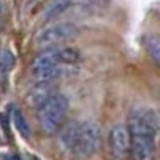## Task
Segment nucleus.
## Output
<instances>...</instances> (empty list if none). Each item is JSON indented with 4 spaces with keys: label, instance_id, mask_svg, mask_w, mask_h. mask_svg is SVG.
I'll list each match as a JSON object with an SVG mask.
<instances>
[{
    "label": "nucleus",
    "instance_id": "obj_9",
    "mask_svg": "<svg viewBox=\"0 0 160 160\" xmlns=\"http://www.w3.org/2000/svg\"><path fill=\"white\" fill-rule=\"evenodd\" d=\"M71 5H72V0H51L48 3V7L45 8V19L58 18L61 13L69 10Z\"/></svg>",
    "mask_w": 160,
    "mask_h": 160
},
{
    "label": "nucleus",
    "instance_id": "obj_7",
    "mask_svg": "<svg viewBox=\"0 0 160 160\" xmlns=\"http://www.w3.org/2000/svg\"><path fill=\"white\" fill-rule=\"evenodd\" d=\"M53 93H55V85L51 82H38L29 93V102L31 106L40 109L50 98L55 96Z\"/></svg>",
    "mask_w": 160,
    "mask_h": 160
},
{
    "label": "nucleus",
    "instance_id": "obj_15",
    "mask_svg": "<svg viewBox=\"0 0 160 160\" xmlns=\"http://www.w3.org/2000/svg\"><path fill=\"white\" fill-rule=\"evenodd\" d=\"M88 2H93V3H106V2H109V0H88Z\"/></svg>",
    "mask_w": 160,
    "mask_h": 160
},
{
    "label": "nucleus",
    "instance_id": "obj_13",
    "mask_svg": "<svg viewBox=\"0 0 160 160\" xmlns=\"http://www.w3.org/2000/svg\"><path fill=\"white\" fill-rule=\"evenodd\" d=\"M148 48L152 59L160 66V35H154L148 40Z\"/></svg>",
    "mask_w": 160,
    "mask_h": 160
},
{
    "label": "nucleus",
    "instance_id": "obj_1",
    "mask_svg": "<svg viewBox=\"0 0 160 160\" xmlns=\"http://www.w3.org/2000/svg\"><path fill=\"white\" fill-rule=\"evenodd\" d=\"M68 109H69V101L66 96L55 95L53 98H50L38 109V118H40V125H42L43 131L47 133L58 131L66 114H68Z\"/></svg>",
    "mask_w": 160,
    "mask_h": 160
},
{
    "label": "nucleus",
    "instance_id": "obj_11",
    "mask_svg": "<svg viewBox=\"0 0 160 160\" xmlns=\"http://www.w3.org/2000/svg\"><path fill=\"white\" fill-rule=\"evenodd\" d=\"M13 66H15V56L10 50H2L0 51V71L7 74Z\"/></svg>",
    "mask_w": 160,
    "mask_h": 160
},
{
    "label": "nucleus",
    "instance_id": "obj_12",
    "mask_svg": "<svg viewBox=\"0 0 160 160\" xmlns=\"http://www.w3.org/2000/svg\"><path fill=\"white\" fill-rule=\"evenodd\" d=\"M59 59L64 64H74L80 59V53L75 48H61L59 50Z\"/></svg>",
    "mask_w": 160,
    "mask_h": 160
},
{
    "label": "nucleus",
    "instance_id": "obj_4",
    "mask_svg": "<svg viewBox=\"0 0 160 160\" xmlns=\"http://www.w3.org/2000/svg\"><path fill=\"white\" fill-rule=\"evenodd\" d=\"M111 144H112V151L115 157L118 158L125 157L131 148V135H130L128 127L122 123L115 125L111 131Z\"/></svg>",
    "mask_w": 160,
    "mask_h": 160
},
{
    "label": "nucleus",
    "instance_id": "obj_2",
    "mask_svg": "<svg viewBox=\"0 0 160 160\" xmlns=\"http://www.w3.org/2000/svg\"><path fill=\"white\" fill-rule=\"evenodd\" d=\"M101 146V128L96 122L88 120V122L82 123L80 128V136L75 144V148L72 149L75 155L78 157H90L93 155Z\"/></svg>",
    "mask_w": 160,
    "mask_h": 160
},
{
    "label": "nucleus",
    "instance_id": "obj_6",
    "mask_svg": "<svg viewBox=\"0 0 160 160\" xmlns=\"http://www.w3.org/2000/svg\"><path fill=\"white\" fill-rule=\"evenodd\" d=\"M155 139L144 136H131V151L135 160H151L154 154Z\"/></svg>",
    "mask_w": 160,
    "mask_h": 160
},
{
    "label": "nucleus",
    "instance_id": "obj_8",
    "mask_svg": "<svg viewBox=\"0 0 160 160\" xmlns=\"http://www.w3.org/2000/svg\"><path fill=\"white\" fill-rule=\"evenodd\" d=\"M80 128H82V123H71L61 133L59 144L62 146L64 149H71L72 151L75 148V144L78 141V136H80Z\"/></svg>",
    "mask_w": 160,
    "mask_h": 160
},
{
    "label": "nucleus",
    "instance_id": "obj_3",
    "mask_svg": "<svg viewBox=\"0 0 160 160\" xmlns=\"http://www.w3.org/2000/svg\"><path fill=\"white\" fill-rule=\"evenodd\" d=\"M77 26L71 24V22H58V24H53L48 26L47 29L40 31L35 37V45L40 48H48L53 47L56 43L66 42L69 40L71 37H74L77 34Z\"/></svg>",
    "mask_w": 160,
    "mask_h": 160
},
{
    "label": "nucleus",
    "instance_id": "obj_14",
    "mask_svg": "<svg viewBox=\"0 0 160 160\" xmlns=\"http://www.w3.org/2000/svg\"><path fill=\"white\" fill-rule=\"evenodd\" d=\"M0 120H2V127H3V130H5V133H10V130H8V118H7V115H0Z\"/></svg>",
    "mask_w": 160,
    "mask_h": 160
},
{
    "label": "nucleus",
    "instance_id": "obj_10",
    "mask_svg": "<svg viewBox=\"0 0 160 160\" xmlns=\"http://www.w3.org/2000/svg\"><path fill=\"white\" fill-rule=\"evenodd\" d=\"M11 118H13L15 127L18 128V131L21 133V135H22L24 138H29V136H31V127H29V123H28V118H26V115H24L18 108H13Z\"/></svg>",
    "mask_w": 160,
    "mask_h": 160
},
{
    "label": "nucleus",
    "instance_id": "obj_5",
    "mask_svg": "<svg viewBox=\"0 0 160 160\" xmlns=\"http://www.w3.org/2000/svg\"><path fill=\"white\" fill-rule=\"evenodd\" d=\"M59 48H48L42 55H38L34 61V74L38 77L51 69H56L59 66Z\"/></svg>",
    "mask_w": 160,
    "mask_h": 160
},
{
    "label": "nucleus",
    "instance_id": "obj_16",
    "mask_svg": "<svg viewBox=\"0 0 160 160\" xmlns=\"http://www.w3.org/2000/svg\"><path fill=\"white\" fill-rule=\"evenodd\" d=\"M10 160H19V157H16V155H15V157H11Z\"/></svg>",
    "mask_w": 160,
    "mask_h": 160
}]
</instances>
